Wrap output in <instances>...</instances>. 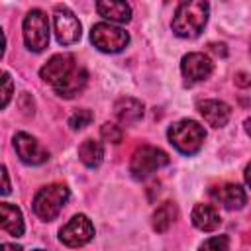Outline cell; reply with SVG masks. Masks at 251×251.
I'll list each match as a JSON object with an SVG mask.
<instances>
[{
  "label": "cell",
  "mask_w": 251,
  "mask_h": 251,
  "mask_svg": "<svg viewBox=\"0 0 251 251\" xmlns=\"http://www.w3.org/2000/svg\"><path fill=\"white\" fill-rule=\"evenodd\" d=\"M69 196H71V190L67 184H63V182L47 184V186L39 188L33 196V202H31L33 214L43 222H51L61 214Z\"/></svg>",
  "instance_id": "obj_3"
},
{
  "label": "cell",
  "mask_w": 251,
  "mask_h": 251,
  "mask_svg": "<svg viewBox=\"0 0 251 251\" xmlns=\"http://www.w3.org/2000/svg\"><path fill=\"white\" fill-rule=\"evenodd\" d=\"M12 94H14V84H12L10 73H8V71H4V73H2V108H6V106H8V102H10Z\"/></svg>",
  "instance_id": "obj_24"
},
{
  "label": "cell",
  "mask_w": 251,
  "mask_h": 251,
  "mask_svg": "<svg viewBox=\"0 0 251 251\" xmlns=\"http://www.w3.org/2000/svg\"><path fill=\"white\" fill-rule=\"evenodd\" d=\"M90 41L92 45L102 51V53H120L127 47L129 43V33L116 25V24H108V22H100L94 24L90 29Z\"/></svg>",
  "instance_id": "obj_5"
},
{
  "label": "cell",
  "mask_w": 251,
  "mask_h": 251,
  "mask_svg": "<svg viewBox=\"0 0 251 251\" xmlns=\"http://www.w3.org/2000/svg\"><path fill=\"white\" fill-rule=\"evenodd\" d=\"M243 178H245V184L251 188V163H247V167L243 171Z\"/></svg>",
  "instance_id": "obj_26"
},
{
  "label": "cell",
  "mask_w": 251,
  "mask_h": 251,
  "mask_svg": "<svg viewBox=\"0 0 251 251\" xmlns=\"http://www.w3.org/2000/svg\"><path fill=\"white\" fill-rule=\"evenodd\" d=\"M100 135H102L104 141H110V143H120L122 137H124L122 127L116 126V124H110V122L102 124V127H100Z\"/></svg>",
  "instance_id": "obj_22"
},
{
  "label": "cell",
  "mask_w": 251,
  "mask_h": 251,
  "mask_svg": "<svg viewBox=\"0 0 251 251\" xmlns=\"http://www.w3.org/2000/svg\"><path fill=\"white\" fill-rule=\"evenodd\" d=\"M210 4L208 0H180L173 16V31L182 39H194L208 24Z\"/></svg>",
  "instance_id": "obj_1"
},
{
  "label": "cell",
  "mask_w": 251,
  "mask_h": 251,
  "mask_svg": "<svg viewBox=\"0 0 251 251\" xmlns=\"http://www.w3.org/2000/svg\"><path fill=\"white\" fill-rule=\"evenodd\" d=\"M210 196L214 202L224 206L226 210H241L247 204V194L241 184L235 182H224L210 188Z\"/></svg>",
  "instance_id": "obj_12"
},
{
  "label": "cell",
  "mask_w": 251,
  "mask_h": 251,
  "mask_svg": "<svg viewBox=\"0 0 251 251\" xmlns=\"http://www.w3.org/2000/svg\"><path fill=\"white\" fill-rule=\"evenodd\" d=\"M90 122H92V112L86 110V108L76 110V112L69 118V126H71L73 131H80V129H84L86 126H90Z\"/></svg>",
  "instance_id": "obj_21"
},
{
  "label": "cell",
  "mask_w": 251,
  "mask_h": 251,
  "mask_svg": "<svg viewBox=\"0 0 251 251\" xmlns=\"http://www.w3.org/2000/svg\"><path fill=\"white\" fill-rule=\"evenodd\" d=\"M229 247V239L226 237V235H214V237H210V239H206V241H202L200 243V249H227Z\"/></svg>",
  "instance_id": "obj_23"
},
{
  "label": "cell",
  "mask_w": 251,
  "mask_h": 251,
  "mask_svg": "<svg viewBox=\"0 0 251 251\" xmlns=\"http://www.w3.org/2000/svg\"><path fill=\"white\" fill-rule=\"evenodd\" d=\"M94 237V226L84 214L73 216L61 229H59V239L67 247H82Z\"/></svg>",
  "instance_id": "obj_7"
},
{
  "label": "cell",
  "mask_w": 251,
  "mask_h": 251,
  "mask_svg": "<svg viewBox=\"0 0 251 251\" xmlns=\"http://www.w3.org/2000/svg\"><path fill=\"white\" fill-rule=\"evenodd\" d=\"M243 127H245V131H247V135L251 137V118H247V120L243 122Z\"/></svg>",
  "instance_id": "obj_27"
},
{
  "label": "cell",
  "mask_w": 251,
  "mask_h": 251,
  "mask_svg": "<svg viewBox=\"0 0 251 251\" xmlns=\"http://www.w3.org/2000/svg\"><path fill=\"white\" fill-rule=\"evenodd\" d=\"M190 220H192L194 227L200 231H216L222 224V218L212 204H196L192 208Z\"/></svg>",
  "instance_id": "obj_16"
},
{
  "label": "cell",
  "mask_w": 251,
  "mask_h": 251,
  "mask_svg": "<svg viewBox=\"0 0 251 251\" xmlns=\"http://www.w3.org/2000/svg\"><path fill=\"white\" fill-rule=\"evenodd\" d=\"M14 149L18 153L20 161L25 163V165H31V167L43 165L49 159V151L33 135H29L25 131L16 133V137H14Z\"/></svg>",
  "instance_id": "obj_9"
},
{
  "label": "cell",
  "mask_w": 251,
  "mask_h": 251,
  "mask_svg": "<svg viewBox=\"0 0 251 251\" xmlns=\"http://www.w3.org/2000/svg\"><path fill=\"white\" fill-rule=\"evenodd\" d=\"M176 220V206L175 202H163L155 212H153V229L159 233H165L173 222Z\"/></svg>",
  "instance_id": "obj_20"
},
{
  "label": "cell",
  "mask_w": 251,
  "mask_h": 251,
  "mask_svg": "<svg viewBox=\"0 0 251 251\" xmlns=\"http://www.w3.org/2000/svg\"><path fill=\"white\" fill-rule=\"evenodd\" d=\"M214 71V63L204 53H186L180 59V73L186 82H200L206 80Z\"/></svg>",
  "instance_id": "obj_10"
},
{
  "label": "cell",
  "mask_w": 251,
  "mask_h": 251,
  "mask_svg": "<svg viewBox=\"0 0 251 251\" xmlns=\"http://www.w3.org/2000/svg\"><path fill=\"white\" fill-rule=\"evenodd\" d=\"M2 180H4V184H2V194L6 196V194L10 192V178H8V171H6V167H2Z\"/></svg>",
  "instance_id": "obj_25"
},
{
  "label": "cell",
  "mask_w": 251,
  "mask_h": 251,
  "mask_svg": "<svg viewBox=\"0 0 251 251\" xmlns=\"http://www.w3.org/2000/svg\"><path fill=\"white\" fill-rule=\"evenodd\" d=\"M53 25H55V37L61 45H75L82 35V27H80L78 18L67 6L55 8Z\"/></svg>",
  "instance_id": "obj_8"
},
{
  "label": "cell",
  "mask_w": 251,
  "mask_h": 251,
  "mask_svg": "<svg viewBox=\"0 0 251 251\" xmlns=\"http://www.w3.org/2000/svg\"><path fill=\"white\" fill-rule=\"evenodd\" d=\"M198 112L204 118V122L216 129L224 127L231 116V108L222 100H202L198 102Z\"/></svg>",
  "instance_id": "obj_13"
},
{
  "label": "cell",
  "mask_w": 251,
  "mask_h": 251,
  "mask_svg": "<svg viewBox=\"0 0 251 251\" xmlns=\"http://www.w3.org/2000/svg\"><path fill=\"white\" fill-rule=\"evenodd\" d=\"M169 155L153 145H141L133 151L131 161H129V173L133 178L143 180L147 176H151L153 173H157L159 169L169 165Z\"/></svg>",
  "instance_id": "obj_4"
},
{
  "label": "cell",
  "mask_w": 251,
  "mask_h": 251,
  "mask_svg": "<svg viewBox=\"0 0 251 251\" xmlns=\"http://www.w3.org/2000/svg\"><path fill=\"white\" fill-rule=\"evenodd\" d=\"M114 114L120 120V124H126V126L135 124L143 118V104L137 98H131V96L120 98L114 104Z\"/></svg>",
  "instance_id": "obj_18"
},
{
  "label": "cell",
  "mask_w": 251,
  "mask_h": 251,
  "mask_svg": "<svg viewBox=\"0 0 251 251\" xmlns=\"http://www.w3.org/2000/svg\"><path fill=\"white\" fill-rule=\"evenodd\" d=\"M169 143L182 155H196L206 139V131L204 127L194 122V120H178L175 124H171L169 131H167Z\"/></svg>",
  "instance_id": "obj_2"
},
{
  "label": "cell",
  "mask_w": 251,
  "mask_h": 251,
  "mask_svg": "<svg viewBox=\"0 0 251 251\" xmlns=\"http://www.w3.org/2000/svg\"><path fill=\"white\" fill-rule=\"evenodd\" d=\"M24 43L29 51L41 53L49 45V20L41 10H29L24 18Z\"/></svg>",
  "instance_id": "obj_6"
},
{
  "label": "cell",
  "mask_w": 251,
  "mask_h": 251,
  "mask_svg": "<svg viewBox=\"0 0 251 251\" xmlns=\"http://www.w3.org/2000/svg\"><path fill=\"white\" fill-rule=\"evenodd\" d=\"M96 12L112 24H127L131 20V6L126 0H96Z\"/></svg>",
  "instance_id": "obj_15"
},
{
  "label": "cell",
  "mask_w": 251,
  "mask_h": 251,
  "mask_svg": "<svg viewBox=\"0 0 251 251\" xmlns=\"http://www.w3.org/2000/svg\"><path fill=\"white\" fill-rule=\"evenodd\" d=\"M86 82H88V73H86V69L76 65L59 84L53 86V90H55V94L61 96V98H75L76 94H80V92L84 90Z\"/></svg>",
  "instance_id": "obj_14"
},
{
  "label": "cell",
  "mask_w": 251,
  "mask_h": 251,
  "mask_svg": "<svg viewBox=\"0 0 251 251\" xmlns=\"http://www.w3.org/2000/svg\"><path fill=\"white\" fill-rule=\"evenodd\" d=\"M78 159L88 169H96L104 161V145L98 139H84L78 145Z\"/></svg>",
  "instance_id": "obj_19"
},
{
  "label": "cell",
  "mask_w": 251,
  "mask_h": 251,
  "mask_svg": "<svg viewBox=\"0 0 251 251\" xmlns=\"http://www.w3.org/2000/svg\"><path fill=\"white\" fill-rule=\"evenodd\" d=\"M75 67H76V63H75V57H73L71 53H57V55H53V57L41 67L39 76L43 78V82L55 86V84H59Z\"/></svg>",
  "instance_id": "obj_11"
},
{
  "label": "cell",
  "mask_w": 251,
  "mask_h": 251,
  "mask_svg": "<svg viewBox=\"0 0 251 251\" xmlns=\"http://www.w3.org/2000/svg\"><path fill=\"white\" fill-rule=\"evenodd\" d=\"M0 227L14 237L24 235L25 226H24L22 210L10 202H0Z\"/></svg>",
  "instance_id": "obj_17"
}]
</instances>
